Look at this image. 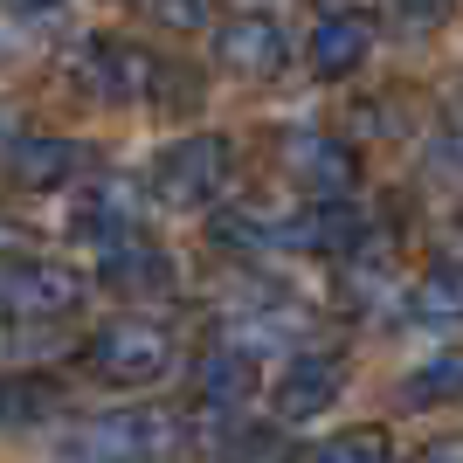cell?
<instances>
[{"mask_svg": "<svg viewBox=\"0 0 463 463\" xmlns=\"http://www.w3.org/2000/svg\"><path fill=\"white\" fill-rule=\"evenodd\" d=\"M62 77L77 83L83 97H97V104H138V97H153L174 70H166L153 49H138V42L97 35V42H77V49L62 56Z\"/></svg>", "mask_w": 463, "mask_h": 463, "instance_id": "cell-1", "label": "cell"}, {"mask_svg": "<svg viewBox=\"0 0 463 463\" xmlns=\"http://www.w3.org/2000/svg\"><path fill=\"white\" fill-rule=\"evenodd\" d=\"M83 367L111 387H153V381L174 373V332L159 326V318H111V326L90 332Z\"/></svg>", "mask_w": 463, "mask_h": 463, "instance_id": "cell-2", "label": "cell"}, {"mask_svg": "<svg viewBox=\"0 0 463 463\" xmlns=\"http://www.w3.org/2000/svg\"><path fill=\"white\" fill-rule=\"evenodd\" d=\"M229 166H235V153H229V138H222V132L174 138V146L153 159V201H159V208H180V214L208 208L214 194L229 187Z\"/></svg>", "mask_w": 463, "mask_h": 463, "instance_id": "cell-3", "label": "cell"}, {"mask_svg": "<svg viewBox=\"0 0 463 463\" xmlns=\"http://www.w3.org/2000/svg\"><path fill=\"white\" fill-rule=\"evenodd\" d=\"M166 443H174V415L111 408V415H90V422L62 443V463H153Z\"/></svg>", "mask_w": 463, "mask_h": 463, "instance_id": "cell-4", "label": "cell"}, {"mask_svg": "<svg viewBox=\"0 0 463 463\" xmlns=\"http://www.w3.org/2000/svg\"><path fill=\"white\" fill-rule=\"evenodd\" d=\"M83 290H90V277L70 263H49V256L0 263V311H14V318H62L83 305Z\"/></svg>", "mask_w": 463, "mask_h": 463, "instance_id": "cell-5", "label": "cell"}, {"mask_svg": "<svg viewBox=\"0 0 463 463\" xmlns=\"http://www.w3.org/2000/svg\"><path fill=\"white\" fill-rule=\"evenodd\" d=\"M277 159H284V174L298 180L311 201H346V194L360 187V153L332 132H305V125H298V132L277 138Z\"/></svg>", "mask_w": 463, "mask_h": 463, "instance_id": "cell-6", "label": "cell"}, {"mask_svg": "<svg viewBox=\"0 0 463 463\" xmlns=\"http://www.w3.org/2000/svg\"><path fill=\"white\" fill-rule=\"evenodd\" d=\"M214 56H222V70L242 83H270L284 77V62H290V42L284 28H277V14H229L222 28H214Z\"/></svg>", "mask_w": 463, "mask_h": 463, "instance_id": "cell-7", "label": "cell"}, {"mask_svg": "<svg viewBox=\"0 0 463 463\" xmlns=\"http://www.w3.org/2000/svg\"><path fill=\"white\" fill-rule=\"evenodd\" d=\"M346 394V360L339 353H290V367L277 373L270 387V415L277 422H311V415H326L332 402Z\"/></svg>", "mask_w": 463, "mask_h": 463, "instance_id": "cell-8", "label": "cell"}, {"mask_svg": "<svg viewBox=\"0 0 463 463\" xmlns=\"http://www.w3.org/2000/svg\"><path fill=\"white\" fill-rule=\"evenodd\" d=\"M373 49V14L367 7H326V14L311 21V42H305V62H311V77H353L360 62H367Z\"/></svg>", "mask_w": 463, "mask_h": 463, "instance_id": "cell-9", "label": "cell"}, {"mask_svg": "<svg viewBox=\"0 0 463 463\" xmlns=\"http://www.w3.org/2000/svg\"><path fill=\"white\" fill-rule=\"evenodd\" d=\"M97 284L118 290V298H146V290H166L174 284V256L159 250L146 229H125L97 250Z\"/></svg>", "mask_w": 463, "mask_h": 463, "instance_id": "cell-10", "label": "cell"}, {"mask_svg": "<svg viewBox=\"0 0 463 463\" xmlns=\"http://www.w3.org/2000/svg\"><path fill=\"white\" fill-rule=\"evenodd\" d=\"M77 166H83V146L49 138V132L14 138V146H7V180L28 187V194H49V187H62V180H77Z\"/></svg>", "mask_w": 463, "mask_h": 463, "instance_id": "cell-11", "label": "cell"}, {"mask_svg": "<svg viewBox=\"0 0 463 463\" xmlns=\"http://www.w3.org/2000/svg\"><path fill=\"white\" fill-rule=\"evenodd\" d=\"M125 229H146L125 180H97V187L77 194V208H70V235H83V242H97V250H104V242H111V235H125Z\"/></svg>", "mask_w": 463, "mask_h": 463, "instance_id": "cell-12", "label": "cell"}, {"mask_svg": "<svg viewBox=\"0 0 463 463\" xmlns=\"http://www.w3.org/2000/svg\"><path fill=\"white\" fill-rule=\"evenodd\" d=\"M194 394L208 408H242L256 394V353L250 346H208L194 360Z\"/></svg>", "mask_w": 463, "mask_h": 463, "instance_id": "cell-13", "label": "cell"}, {"mask_svg": "<svg viewBox=\"0 0 463 463\" xmlns=\"http://www.w3.org/2000/svg\"><path fill=\"white\" fill-rule=\"evenodd\" d=\"M408 318H415V326H436V332L463 326V263H436L422 284L408 290Z\"/></svg>", "mask_w": 463, "mask_h": 463, "instance_id": "cell-14", "label": "cell"}, {"mask_svg": "<svg viewBox=\"0 0 463 463\" xmlns=\"http://www.w3.org/2000/svg\"><path fill=\"white\" fill-rule=\"evenodd\" d=\"M402 402L408 408H457L463 402V353H436L402 381Z\"/></svg>", "mask_w": 463, "mask_h": 463, "instance_id": "cell-15", "label": "cell"}, {"mask_svg": "<svg viewBox=\"0 0 463 463\" xmlns=\"http://www.w3.org/2000/svg\"><path fill=\"white\" fill-rule=\"evenodd\" d=\"M56 402H62L56 381H42V373H7V381H0V429H28V422H42Z\"/></svg>", "mask_w": 463, "mask_h": 463, "instance_id": "cell-16", "label": "cell"}, {"mask_svg": "<svg viewBox=\"0 0 463 463\" xmlns=\"http://www.w3.org/2000/svg\"><path fill=\"white\" fill-rule=\"evenodd\" d=\"M298 463H394V443H387V429H339L326 443H311Z\"/></svg>", "mask_w": 463, "mask_h": 463, "instance_id": "cell-17", "label": "cell"}, {"mask_svg": "<svg viewBox=\"0 0 463 463\" xmlns=\"http://www.w3.org/2000/svg\"><path fill=\"white\" fill-rule=\"evenodd\" d=\"M381 14L402 28V35H436L449 14H457V0H381Z\"/></svg>", "mask_w": 463, "mask_h": 463, "instance_id": "cell-18", "label": "cell"}, {"mask_svg": "<svg viewBox=\"0 0 463 463\" xmlns=\"http://www.w3.org/2000/svg\"><path fill=\"white\" fill-rule=\"evenodd\" d=\"M146 14H153L159 28H180V35H194V28H208L214 0H146Z\"/></svg>", "mask_w": 463, "mask_h": 463, "instance_id": "cell-19", "label": "cell"}, {"mask_svg": "<svg viewBox=\"0 0 463 463\" xmlns=\"http://www.w3.org/2000/svg\"><path fill=\"white\" fill-rule=\"evenodd\" d=\"M443 159L463 166V83L449 90V118H443Z\"/></svg>", "mask_w": 463, "mask_h": 463, "instance_id": "cell-20", "label": "cell"}, {"mask_svg": "<svg viewBox=\"0 0 463 463\" xmlns=\"http://www.w3.org/2000/svg\"><path fill=\"white\" fill-rule=\"evenodd\" d=\"M415 463H463V443H436V449H422Z\"/></svg>", "mask_w": 463, "mask_h": 463, "instance_id": "cell-21", "label": "cell"}, {"mask_svg": "<svg viewBox=\"0 0 463 463\" xmlns=\"http://www.w3.org/2000/svg\"><path fill=\"white\" fill-rule=\"evenodd\" d=\"M7 14H49V7H62V0H0Z\"/></svg>", "mask_w": 463, "mask_h": 463, "instance_id": "cell-22", "label": "cell"}]
</instances>
